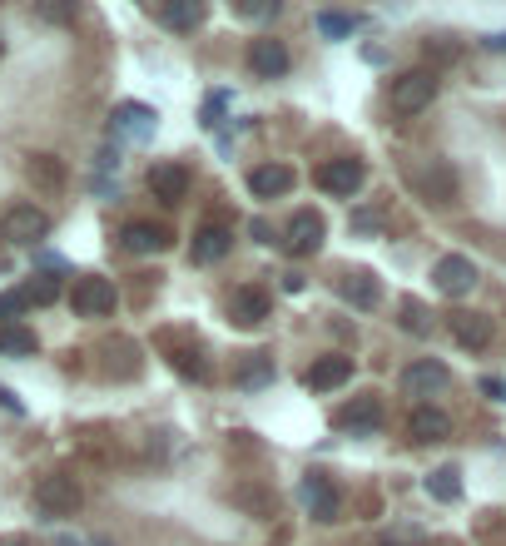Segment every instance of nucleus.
Listing matches in <instances>:
<instances>
[{
    "label": "nucleus",
    "instance_id": "obj_16",
    "mask_svg": "<svg viewBox=\"0 0 506 546\" xmlns=\"http://www.w3.org/2000/svg\"><path fill=\"white\" fill-rule=\"evenodd\" d=\"M293 184H298V174H293L288 164H263V169H253L249 174L253 199H278V194H288Z\"/></svg>",
    "mask_w": 506,
    "mask_h": 546
},
{
    "label": "nucleus",
    "instance_id": "obj_4",
    "mask_svg": "<svg viewBox=\"0 0 506 546\" xmlns=\"http://www.w3.org/2000/svg\"><path fill=\"white\" fill-rule=\"evenodd\" d=\"M437 100V75L432 70H407L402 80H392V110L397 115H417Z\"/></svg>",
    "mask_w": 506,
    "mask_h": 546
},
{
    "label": "nucleus",
    "instance_id": "obj_3",
    "mask_svg": "<svg viewBox=\"0 0 506 546\" xmlns=\"http://www.w3.org/2000/svg\"><path fill=\"white\" fill-rule=\"evenodd\" d=\"M298 502H303V512H308L313 522H338V517H343V497H338V487H333L323 472H308V477L298 482Z\"/></svg>",
    "mask_w": 506,
    "mask_h": 546
},
{
    "label": "nucleus",
    "instance_id": "obj_20",
    "mask_svg": "<svg viewBox=\"0 0 506 546\" xmlns=\"http://www.w3.org/2000/svg\"><path fill=\"white\" fill-rule=\"evenodd\" d=\"M25 174H30V184L45 189V194H60V189H65V164H60L55 154H30Z\"/></svg>",
    "mask_w": 506,
    "mask_h": 546
},
{
    "label": "nucleus",
    "instance_id": "obj_25",
    "mask_svg": "<svg viewBox=\"0 0 506 546\" xmlns=\"http://www.w3.org/2000/svg\"><path fill=\"white\" fill-rule=\"evenodd\" d=\"M0 353H10V358H30V353H35V333L20 328V323H0Z\"/></svg>",
    "mask_w": 506,
    "mask_h": 546
},
{
    "label": "nucleus",
    "instance_id": "obj_2",
    "mask_svg": "<svg viewBox=\"0 0 506 546\" xmlns=\"http://www.w3.org/2000/svg\"><path fill=\"white\" fill-rule=\"evenodd\" d=\"M80 502H85V497H80V482L65 477V472H50V477L35 482V507H40L45 517H70Z\"/></svg>",
    "mask_w": 506,
    "mask_h": 546
},
{
    "label": "nucleus",
    "instance_id": "obj_11",
    "mask_svg": "<svg viewBox=\"0 0 506 546\" xmlns=\"http://www.w3.org/2000/svg\"><path fill=\"white\" fill-rule=\"evenodd\" d=\"M229 318H234L239 328H258V323L268 318V293L253 288V283L234 288V298H229Z\"/></svg>",
    "mask_w": 506,
    "mask_h": 546
},
{
    "label": "nucleus",
    "instance_id": "obj_9",
    "mask_svg": "<svg viewBox=\"0 0 506 546\" xmlns=\"http://www.w3.org/2000/svg\"><path fill=\"white\" fill-rule=\"evenodd\" d=\"M452 383V373H447V363H437V358H422V363H412L407 373H402V393H412V398H432V393H442Z\"/></svg>",
    "mask_w": 506,
    "mask_h": 546
},
{
    "label": "nucleus",
    "instance_id": "obj_19",
    "mask_svg": "<svg viewBox=\"0 0 506 546\" xmlns=\"http://www.w3.org/2000/svg\"><path fill=\"white\" fill-rule=\"evenodd\" d=\"M120 244H125L129 254H159V249H169V229H159V224H144V219H134V224H125Z\"/></svg>",
    "mask_w": 506,
    "mask_h": 546
},
{
    "label": "nucleus",
    "instance_id": "obj_10",
    "mask_svg": "<svg viewBox=\"0 0 506 546\" xmlns=\"http://www.w3.org/2000/svg\"><path fill=\"white\" fill-rule=\"evenodd\" d=\"M348 378H353V358L328 353V358H318V363L303 373V388H313V393H333V388H343Z\"/></svg>",
    "mask_w": 506,
    "mask_h": 546
},
{
    "label": "nucleus",
    "instance_id": "obj_33",
    "mask_svg": "<svg viewBox=\"0 0 506 546\" xmlns=\"http://www.w3.org/2000/svg\"><path fill=\"white\" fill-rule=\"evenodd\" d=\"M353 229H363V234L378 229V214H353Z\"/></svg>",
    "mask_w": 506,
    "mask_h": 546
},
{
    "label": "nucleus",
    "instance_id": "obj_5",
    "mask_svg": "<svg viewBox=\"0 0 506 546\" xmlns=\"http://www.w3.org/2000/svg\"><path fill=\"white\" fill-rule=\"evenodd\" d=\"M45 234H50V214L35 204H15L0 219V239H10V244H40Z\"/></svg>",
    "mask_w": 506,
    "mask_h": 546
},
{
    "label": "nucleus",
    "instance_id": "obj_29",
    "mask_svg": "<svg viewBox=\"0 0 506 546\" xmlns=\"http://www.w3.org/2000/svg\"><path fill=\"white\" fill-rule=\"evenodd\" d=\"M427 194H432L437 204H447V199H452V169L432 164V169H427Z\"/></svg>",
    "mask_w": 506,
    "mask_h": 546
},
{
    "label": "nucleus",
    "instance_id": "obj_7",
    "mask_svg": "<svg viewBox=\"0 0 506 546\" xmlns=\"http://www.w3.org/2000/svg\"><path fill=\"white\" fill-rule=\"evenodd\" d=\"M363 179H368L363 159H328V164L318 169V189H328V194H338V199H353V194L363 189Z\"/></svg>",
    "mask_w": 506,
    "mask_h": 546
},
{
    "label": "nucleus",
    "instance_id": "obj_30",
    "mask_svg": "<svg viewBox=\"0 0 506 546\" xmlns=\"http://www.w3.org/2000/svg\"><path fill=\"white\" fill-rule=\"evenodd\" d=\"M20 293H25V303H40V308H45V303H55V298H60V283H55V278H35V283H30V288H20Z\"/></svg>",
    "mask_w": 506,
    "mask_h": 546
},
{
    "label": "nucleus",
    "instance_id": "obj_12",
    "mask_svg": "<svg viewBox=\"0 0 506 546\" xmlns=\"http://www.w3.org/2000/svg\"><path fill=\"white\" fill-rule=\"evenodd\" d=\"M149 189H154V199H164V204H179L184 194H189V169L184 164H154L149 169Z\"/></svg>",
    "mask_w": 506,
    "mask_h": 546
},
{
    "label": "nucleus",
    "instance_id": "obj_18",
    "mask_svg": "<svg viewBox=\"0 0 506 546\" xmlns=\"http://www.w3.org/2000/svg\"><path fill=\"white\" fill-rule=\"evenodd\" d=\"M452 338L472 353H482L492 343V318L487 313H452Z\"/></svg>",
    "mask_w": 506,
    "mask_h": 546
},
{
    "label": "nucleus",
    "instance_id": "obj_27",
    "mask_svg": "<svg viewBox=\"0 0 506 546\" xmlns=\"http://www.w3.org/2000/svg\"><path fill=\"white\" fill-rule=\"evenodd\" d=\"M313 25H318L328 40H343V35H353V30H358V20H353V15H338V10H318V20H313Z\"/></svg>",
    "mask_w": 506,
    "mask_h": 546
},
{
    "label": "nucleus",
    "instance_id": "obj_28",
    "mask_svg": "<svg viewBox=\"0 0 506 546\" xmlns=\"http://www.w3.org/2000/svg\"><path fill=\"white\" fill-rule=\"evenodd\" d=\"M402 328L422 338V333H432V313H427L417 298H407V303H402Z\"/></svg>",
    "mask_w": 506,
    "mask_h": 546
},
{
    "label": "nucleus",
    "instance_id": "obj_17",
    "mask_svg": "<svg viewBox=\"0 0 506 546\" xmlns=\"http://www.w3.org/2000/svg\"><path fill=\"white\" fill-rule=\"evenodd\" d=\"M229 249H234V234H229V229H219V224H209V229H199V234H194L189 259H194V264H219Z\"/></svg>",
    "mask_w": 506,
    "mask_h": 546
},
{
    "label": "nucleus",
    "instance_id": "obj_13",
    "mask_svg": "<svg viewBox=\"0 0 506 546\" xmlns=\"http://www.w3.org/2000/svg\"><path fill=\"white\" fill-rule=\"evenodd\" d=\"M293 60H288V45L283 40H253L249 45V70L258 80H273V75H283Z\"/></svg>",
    "mask_w": 506,
    "mask_h": 546
},
{
    "label": "nucleus",
    "instance_id": "obj_26",
    "mask_svg": "<svg viewBox=\"0 0 506 546\" xmlns=\"http://www.w3.org/2000/svg\"><path fill=\"white\" fill-rule=\"evenodd\" d=\"M115 125H120V130H125L129 139H144L149 130H154V110H144V105H125Z\"/></svg>",
    "mask_w": 506,
    "mask_h": 546
},
{
    "label": "nucleus",
    "instance_id": "obj_22",
    "mask_svg": "<svg viewBox=\"0 0 506 546\" xmlns=\"http://www.w3.org/2000/svg\"><path fill=\"white\" fill-rule=\"evenodd\" d=\"M234 383H239V388H263V383H273V358H268V353H244L239 368H234Z\"/></svg>",
    "mask_w": 506,
    "mask_h": 546
},
{
    "label": "nucleus",
    "instance_id": "obj_14",
    "mask_svg": "<svg viewBox=\"0 0 506 546\" xmlns=\"http://www.w3.org/2000/svg\"><path fill=\"white\" fill-rule=\"evenodd\" d=\"M338 427L353 432V437H373V432L382 427V403L378 398H358V403H348V408L338 412Z\"/></svg>",
    "mask_w": 506,
    "mask_h": 546
},
{
    "label": "nucleus",
    "instance_id": "obj_1",
    "mask_svg": "<svg viewBox=\"0 0 506 546\" xmlns=\"http://www.w3.org/2000/svg\"><path fill=\"white\" fill-rule=\"evenodd\" d=\"M115 303H120V293H115V283L100 278V273H85V278H75V288H70V308H75L80 318H105V313H115Z\"/></svg>",
    "mask_w": 506,
    "mask_h": 546
},
{
    "label": "nucleus",
    "instance_id": "obj_32",
    "mask_svg": "<svg viewBox=\"0 0 506 546\" xmlns=\"http://www.w3.org/2000/svg\"><path fill=\"white\" fill-rule=\"evenodd\" d=\"M378 546H422V532H412V527H402V532H387Z\"/></svg>",
    "mask_w": 506,
    "mask_h": 546
},
{
    "label": "nucleus",
    "instance_id": "obj_24",
    "mask_svg": "<svg viewBox=\"0 0 506 546\" xmlns=\"http://www.w3.org/2000/svg\"><path fill=\"white\" fill-rule=\"evenodd\" d=\"M427 497L457 502V497H462V472H457V467H437V472L427 477Z\"/></svg>",
    "mask_w": 506,
    "mask_h": 546
},
{
    "label": "nucleus",
    "instance_id": "obj_23",
    "mask_svg": "<svg viewBox=\"0 0 506 546\" xmlns=\"http://www.w3.org/2000/svg\"><path fill=\"white\" fill-rule=\"evenodd\" d=\"M159 20H164L169 30H194V25H204V5H194V0H179V5H159Z\"/></svg>",
    "mask_w": 506,
    "mask_h": 546
},
{
    "label": "nucleus",
    "instance_id": "obj_34",
    "mask_svg": "<svg viewBox=\"0 0 506 546\" xmlns=\"http://www.w3.org/2000/svg\"><path fill=\"white\" fill-rule=\"evenodd\" d=\"M0 408H10V412H20V403H15V398H10V393H5V388H0Z\"/></svg>",
    "mask_w": 506,
    "mask_h": 546
},
{
    "label": "nucleus",
    "instance_id": "obj_31",
    "mask_svg": "<svg viewBox=\"0 0 506 546\" xmlns=\"http://www.w3.org/2000/svg\"><path fill=\"white\" fill-rule=\"evenodd\" d=\"M25 308H30V303H25V293H20V288H15V293H0V323H10V318H15V313H25Z\"/></svg>",
    "mask_w": 506,
    "mask_h": 546
},
{
    "label": "nucleus",
    "instance_id": "obj_6",
    "mask_svg": "<svg viewBox=\"0 0 506 546\" xmlns=\"http://www.w3.org/2000/svg\"><path fill=\"white\" fill-rule=\"evenodd\" d=\"M432 283H437V293H447V298H467V293L477 288V264L462 259V254H447V259H437Z\"/></svg>",
    "mask_w": 506,
    "mask_h": 546
},
{
    "label": "nucleus",
    "instance_id": "obj_8",
    "mask_svg": "<svg viewBox=\"0 0 506 546\" xmlns=\"http://www.w3.org/2000/svg\"><path fill=\"white\" fill-rule=\"evenodd\" d=\"M323 234H328V224H323V214H313V209H298L293 219H288V254H318L323 249Z\"/></svg>",
    "mask_w": 506,
    "mask_h": 546
},
{
    "label": "nucleus",
    "instance_id": "obj_21",
    "mask_svg": "<svg viewBox=\"0 0 506 546\" xmlns=\"http://www.w3.org/2000/svg\"><path fill=\"white\" fill-rule=\"evenodd\" d=\"M338 293L353 303V308H378V298H382V288H378V278L368 269H353L343 283H338Z\"/></svg>",
    "mask_w": 506,
    "mask_h": 546
},
{
    "label": "nucleus",
    "instance_id": "obj_35",
    "mask_svg": "<svg viewBox=\"0 0 506 546\" xmlns=\"http://www.w3.org/2000/svg\"><path fill=\"white\" fill-rule=\"evenodd\" d=\"M487 45H492V50H506V35H492Z\"/></svg>",
    "mask_w": 506,
    "mask_h": 546
},
{
    "label": "nucleus",
    "instance_id": "obj_15",
    "mask_svg": "<svg viewBox=\"0 0 506 546\" xmlns=\"http://www.w3.org/2000/svg\"><path fill=\"white\" fill-rule=\"evenodd\" d=\"M407 437H412V442H442V437H452V417L442 408H412Z\"/></svg>",
    "mask_w": 506,
    "mask_h": 546
}]
</instances>
